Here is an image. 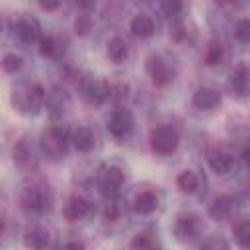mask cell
Returning <instances> with one entry per match:
<instances>
[{
	"instance_id": "obj_26",
	"label": "cell",
	"mask_w": 250,
	"mask_h": 250,
	"mask_svg": "<svg viewBox=\"0 0 250 250\" xmlns=\"http://www.w3.org/2000/svg\"><path fill=\"white\" fill-rule=\"evenodd\" d=\"M234 238L240 246L250 248V217H242L234 225Z\"/></svg>"
},
{
	"instance_id": "obj_23",
	"label": "cell",
	"mask_w": 250,
	"mask_h": 250,
	"mask_svg": "<svg viewBox=\"0 0 250 250\" xmlns=\"http://www.w3.org/2000/svg\"><path fill=\"white\" fill-rule=\"evenodd\" d=\"M107 57L113 61V62H123L127 57H129V45L125 39L121 37H111L107 41Z\"/></svg>"
},
{
	"instance_id": "obj_17",
	"label": "cell",
	"mask_w": 250,
	"mask_h": 250,
	"mask_svg": "<svg viewBox=\"0 0 250 250\" xmlns=\"http://www.w3.org/2000/svg\"><path fill=\"white\" fill-rule=\"evenodd\" d=\"M236 209V199L232 195H219L209 205V215L215 221H227Z\"/></svg>"
},
{
	"instance_id": "obj_34",
	"label": "cell",
	"mask_w": 250,
	"mask_h": 250,
	"mask_svg": "<svg viewBox=\"0 0 250 250\" xmlns=\"http://www.w3.org/2000/svg\"><path fill=\"white\" fill-rule=\"evenodd\" d=\"M39 2V8L45 10V12H55L61 8V2L62 0H37Z\"/></svg>"
},
{
	"instance_id": "obj_3",
	"label": "cell",
	"mask_w": 250,
	"mask_h": 250,
	"mask_svg": "<svg viewBox=\"0 0 250 250\" xmlns=\"http://www.w3.org/2000/svg\"><path fill=\"white\" fill-rule=\"evenodd\" d=\"M70 135L62 125H51L41 133L39 148L49 160H61L66 156Z\"/></svg>"
},
{
	"instance_id": "obj_15",
	"label": "cell",
	"mask_w": 250,
	"mask_h": 250,
	"mask_svg": "<svg viewBox=\"0 0 250 250\" xmlns=\"http://www.w3.org/2000/svg\"><path fill=\"white\" fill-rule=\"evenodd\" d=\"M45 105H47V109H49V113H51L53 117H61V115L68 109V105H70V96H68V92L62 90L61 86H55V88H51V90L47 92Z\"/></svg>"
},
{
	"instance_id": "obj_36",
	"label": "cell",
	"mask_w": 250,
	"mask_h": 250,
	"mask_svg": "<svg viewBox=\"0 0 250 250\" xmlns=\"http://www.w3.org/2000/svg\"><path fill=\"white\" fill-rule=\"evenodd\" d=\"M221 2H225V4H229V6H232V8H242V6H246L250 0H221Z\"/></svg>"
},
{
	"instance_id": "obj_39",
	"label": "cell",
	"mask_w": 250,
	"mask_h": 250,
	"mask_svg": "<svg viewBox=\"0 0 250 250\" xmlns=\"http://www.w3.org/2000/svg\"><path fill=\"white\" fill-rule=\"evenodd\" d=\"M78 4H82V6H90V4H94L96 0H76Z\"/></svg>"
},
{
	"instance_id": "obj_27",
	"label": "cell",
	"mask_w": 250,
	"mask_h": 250,
	"mask_svg": "<svg viewBox=\"0 0 250 250\" xmlns=\"http://www.w3.org/2000/svg\"><path fill=\"white\" fill-rule=\"evenodd\" d=\"M160 8L162 12L170 18V20H176L184 14V8H186V0H162L160 2Z\"/></svg>"
},
{
	"instance_id": "obj_1",
	"label": "cell",
	"mask_w": 250,
	"mask_h": 250,
	"mask_svg": "<svg viewBox=\"0 0 250 250\" xmlns=\"http://www.w3.org/2000/svg\"><path fill=\"white\" fill-rule=\"evenodd\" d=\"M45 100L47 92L37 80H21L12 90V104L20 113H37Z\"/></svg>"
},
{
	"instance_id": "obj_12",
	"label": "cell",
	"mask_w": 250,
	"mask_h": 250,
	"mask_svg": "<svg viewBox=\"0 0 250 250\" xmlns=\"http://www.w3.org/2000/svg\"><path fill=\"white\" fill-rule=\"evenodd\" d=\"M14 162L18 168L21 170H35L37 168V156H35V148L29 143V139H20L14 146Z\"/></svg>"
},
{
	"instance_id": "obj_10",
	"label": "cell",
	"mask_w": 250,
	"mask_h": 250,
	"mask_svg": "<svg viewBox=\"0 0 250 250\" xmlns=\"http://www.w3.org/2000/svg\"><path fill=\"white\" fill-rule=\"evenodd\" d=\"M201 232V221L197 215H191V213H182L176 217V223H174V234L180 242H191L199 236Z\"/></svg>"
},
{
	"instance_id": "obj_28",
	"label": "cell",
	"mask_w": 250,
	"mask_h": 250,
	"mask_svg": "<svg viewBox=\"0 0 250 250\" xmlns=\"http://www.w3.org/2000/svg\"><path fill=\"white\" fill-rule=\"evenodd\" d=\"M232 35L238 43H244V45H250V20H238L232 27Z\"/></svg>"
},
{
	"instance_id": "obj_21",
	"label": "cell",
	"mask_w": 250,
	"mask_h": 250,
	"mask_svg": "<svg viewBox=\"0 0 250 250\" xmlns=\"http://www.w3.org/2000/svg\"><path fill=\"white\" fill-rule=\"evenodd\" d=\"M23 244L27 248H47L51 244V234L43 227H33L23 234Z\"/></svg>"
},
{
	"instance_id": "obj_19",
	"label": "cell",
	"mask_w": 250,
	"mask_h": 250,
	"mask_svg": "<svg viewBox=\"0 0 250 250\" xmlns=\"http://www.w3.org/2000/svg\"><path fill=\"white\" fill-rule=\"evenodd\" d=\"M70 143L78 152H90L96 145V135L88 125H80L70 133Z\"/></svg>"
},
{
	"instance_id": "obj_11",
	"label": "cell",
	"mask_w": 250,
	"mask_h": 250,
	"mask_svg": "<svg viewBox=\"0 0 250 250\" xmlns=\"http://www.w3.org/2000/svg\"><path fill=\"white\" fill-rule=\"evenodd\" d=\"M229 90L234 98H250V66H236L229 76Z\"/></svg>"
},
{
	"instance_id": "obj_9",
	"label": "cell",
	"mask_w": 250,
	"mask_h": 250,
	"mask_svg": "<svg viewBox=\"0 0 250 250\" xmlns=\"http://www.w3.org/2000/svg\"><path fill=\"white\" fill-rule=\"evenodd\" d=\"M123 180H125V174L119 166H105V168H102V172L98 176V188H100L102 195L113 197L119 193Z\"/></svg>"
},
{
	"instance_id": "obj_24",
	"label": "cell",
	"mask_w": 250,
	"mask_h": 250,
	"mask_svg": "<svg viewBox=\"0 0 250 250\" xmlns=\"http://www.w3.org/2000/svg\"><path fill=\"white\" fill-rule=\"evenodd\" d=\"M176 184L184 193H195L199 189V176L193 170H184L178 174Z\"/></svg>"
},
{
	"instance_id": "obj_22",
	"label": "cell",
	"mask_w": 250,
	"mask_h": 250,
	"mask_svg": "<svg viewBox=\"0 0 250 250\" xmlns=\"http://www.w3.org/2000/svg\"><path fill=\"white\" fill-rule=\"evenodd\" d=\"M156 207H158V197H156L152 191H148V189L141 191V193L135 197V201H133V209H135L139 215H150V213L156 211Z\"/></svg>"
},
{
	"instance_id": "obj_32",
	"label": "cell",
	"mask_w": 250,
	"mask_h": 250,
	"mask_svg": "<svg viewBox=\"0 0 250 250\" xmlns=\"http://www.w3.org/2000/svg\"><path fill=\"white\" fill-rule=\"evenodd\" d=\"M127 92H129V88L125 84H115V86H111V98L109 100L121 104L123 100H127Z\"/></svg>"
},
{
	"instance_id": "obj_35",
	"label": "cell",
	"mask_w": 250,
	"mask_h": 250,
	"mask_svg": "<svg viewBox=\"0 0 250 250\" xmlns=\"http://www.w3.org/2000/svg\"><path fill=\"white\" fill-rule=\"evenodd\" d=\"M201 246L203 248H227L229 246V242L227 240H221V238H207V240H203L201 242Z\"/></svg>"
},
{
	"instance_id": "obj_25",
	"label": "cell",
	"mask_w": 250,
	"mask_h": 250,
	"mask_svg": "<svg viewBox=\"0 0 250 250\" xmlns=\"http://www.w3.org/2000/svg\"><path fill=\"white\" fill-rule=\"evenodd\" d=\"M203 61H205V64H209V66L221 64V62L225 61V47H223L219 41H211V43L207 45L205 53H203Z\"/></svg>"
},
{
	"instance_id": "obj_37",
	"label": "cell",
	"mask_w": 250,
	"mask_h": 250,
	"mask_svg": "<svg viewBox=\"0 0 250 250\" xmlns=\"http://www.w3.org/2000/svg\"><path fill=\"white\" fill-rule=\"evenodd\" d=\"M242 158H244V162H246V166L250 168V145H248V146H246V148L242 150Z\"/></svg>"
},
{
	"instance_id": "obj_6",
	"label": "cell",
	"mask_w": 250,
	"mask_h": 250,
	"mask_svg": "<svg viewBox=\"0 0 250 250\" xmlns=\"http://www.w3.org/2000/svg\"><path fill=\"white\" fill-rule=\"evenodd\" d=\"M12 33H14V37H16L20 43H23V45L39 43L41 37H43V35H41V25H39V21H37L33 16H27V14L20 16V18L14 21Z\"/></svg>"
},
{
	"instance_id": "obj_4",
	"label": "cell",
	"mask_w": 250,
	"mask_h": 250,
	"mask_svg": "<svg viewBox=\"0 0 250 250\" xmlns=\"http://www.w3.org/2000/svg\"><path fill=\"white\" fill-rule=\"evenodd\" d=\"M150 148L160 154V156H168L172 152H176V148L180 146V133L174 125L170 123H162V125H156L152 131H150Z\"/></svg>"
},
{
	"instance_id": "obj_5",
	"label": "cell",
	"mask_w": 250,
	"mask_h": 250,
	"mask_svg": "<svg viewBox=\"0 0 250 250\" xmlns=\"http://www.w3.org/2000/svg\"><path fill=\"white\" fill-rule=\"evenodd\" d=\"M78 90L88 105H102L111 98V84L102 78H82Z\"/></svg>"
},
{
	"instance_id": "obj_2",
	"label": "cell",
	"mask_w": 250,
	"mask_h": 250,
	"mask_svg": "<svg viewBox=\"0 0 250 250\" xmlns=\"http://www.w3.org/2000/svg\"><path fill=\"white\" fill-rule=\"evenodd\" d=\"M18 203L23 211H29V213H43L51 207L53 203V195H51V189L47 184L43 182H31V184H25L18 195Z\"/></svg>"
},
{
	"instance_id": "obj_33",
	"label": "cell",
	"mask_w": 250,
	"mask_h": 250,
	"mask_svg": "<svg viewBox=\"0 0 250 250\" xmlns=\"http://www.w3.org/2000/svg\"><path fill=\"white\" fill-rule=\"evenodd\" d=\"M117 215H119V207H117V203H115V201H109V203L105 205V209H104V217H105L107 221H115Z\"/></svg>"
},
{
	"instance_id": "obj_13",
	"label": "cell",
	"mask_w": 250,
	"mask_h": 250,
	"mask_svg": "<svg viewBox=\"0 0 250 250\" xmlns=\"http://www.w3.org/2000/svg\"><path fill=\"white\" fill-rule=\"evenodd\" d=\"M90 213H92V203L82 195H70L62 205V217L70 223L80 221Z\"/></svg>"
},
{
	"instance_id": "obj_18",
	"label": "cell",
	"mask_w": 250,
	"mask_h": 250,
	"mask_svg": "<svg viewBox=\"0 0 250 250\" xmlns=\"http://www.w3.org/2000/svg\"><path fill=\"white\" fill-rule=\"evenodd\" d=\"M207 162L211 166V170L219 176L223 174H229L232 170V164H234V158L230 152L223 150V148H215V150H209L207 154Z\"/></svg>"
},
{
	"instance_id": "obj_38",
	"label": "cell",
	"mask_w": 250,
	"mask_h": 250,
	"mask_svg": "<svg viewBox=\"0 0 250 250\" xmlns=\"http://www.w3.org/2000/svg\"><path fill=\"white\" fill-rule=\"evenodd\" d=\"M66 246H70V248H84V244H82V242H78V240H72V242H68Z\"/></svg>"
},
{
	"instance_id": "obj_7",
	"label": "cell",
	"mask_w": 250,
	"mask_h": 250,
	"mask_svg": "<svg viewBox=\"0 0 250 250\" xmlns=\"http://www.w3.org/2000/svg\"><path fill=\"white\" fill-rule=\"evenodd\" d=\"M145 66H146V72H148V76H150V80H152L154 86L164 88V86L172 84L174 78H176V70L160 55H150L146 59V64Z\"/></svg>"
},
{
	"instance_id": "obj_14",
	"label": "cell",
	"mask_w": 250,
	"mask_h": 250,
	"mask_svg": "<svg viewBox=\"0 0 250 250\" xmlns=\"http://www.w3.org/2000/svg\"><path fill=\"white\" fill-rule=\"evenodd\" d=\"M66 51V39L62 35H57V33H49V35H43L41 41H39V53L41 57L45 59H61Z\"/></svg>"
},
{
	"instance_id": "obj_16",
	"label": "cell",
	"mask_w": 250,
	"mask_h": 250,
	"mask_svg": "<svg viewBox=\"0 0 250 250\" xmlns=\"http://www.w3.org/2000/svg\"><path fill=\"white\" fill-rule=\"evenodd\" d=\"M191 104L197 109L209 111V109H213V107H217L221 104V92L215 90V88H211V86H201V88L195 90Z\"/></svg>"
},
{
	"instance_id": "obj_30",
	"label": "cell",
	"mask_w": 250,
	"mask_h": 250,
	"mask_svg": "<svg viewBox=\"0 0 250 250\" xmlns=\"http://www.w3.org/2000/svg\"><path fill=\"white\" fill-rule=\"evenodd\" d=\"M2 68H4V72L14 74L16 70L21 68V59H20L16 53H6L4 59H2Z\"/></svg>"
},
{
	"instance_id": "obj_8",
	"label": "cell",
	"mask_w": 250,
	"mask_h": 250,
	"mask_svg": "<svg viewBox=\"0 0 250 250\" xmlns=\"http://www.w3.org/2000/svg\"><path fill=\"white\" fill-rule=\"evenodd\" d=\"M133 127H135V117H133V113L129 109L117 107V109L111 111V115L107 119V131H109L111 137L125 139V137L131 135Z\"/></svg>"
},
{
	"instance_id": "obj_31",
	"label": "cell",
	"mask_w": 250,
	"mask_h": 250,
	"mask_svg": "<svg viewBox=\"0 0 250 250\" xmlns=\"http://www.w3.org/2000/svg\"><path fill=\"white\" fill-rule=\"evenodd\" d=\"M74 29H76V33L78 35H88L90 31H92V20H90V16H78L76 18V21H74Z\"/></svg>"
},
{
	"instance_id": "obj_20",
	"label": "cell",
	"mask_w": 250,
	"mask_h": 250,
	"mask_svg": "<svg viewBox=\"0 0 250 250\" xmlns=\"http://www.w3.org/2000/svg\"><path fill=\"white\" fill-rule=\"evenodd\" d=\"M131 31L135 37L139 39H148L154 35L156 31V25H154V20L146 14H137L133 20H131Z\"/></svg>"
},
{
	"instance_id": "obj_29",
	"label": "cell",
	"mask_w": 250,
	"mask_h": 250,
	"mask_svg": "<svg viewBox=\"0 0 250 250\" xmlns=\"http://www.w3.org/2000/svg\"><path fill=\"white\" fill-rule=\"evenodd\" d=\"M154 246H158V240L148 232H141L131 240V248H154Z\"/></svg>"
}]
</instances>
